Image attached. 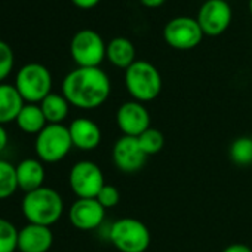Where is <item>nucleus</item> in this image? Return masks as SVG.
<instances>
[{
  "mask_svg": "<svg viewBox=\"0 0 252 252\" xmlns=\"http://www.w3.org/2000/svg\"><path fill=\"white\" fill-rule=\"evenodd\" d=\"M111 92L108 76L99 67H77L63 80V95L70 105L92 110L102 105Z\"/></svg>",
  "mask_w": 252,
  "mask_h": 252,
  "instance_id": "obj_1",
  "label": "nucleus"
},
{
  "mask_svg": "<svg viewBox=\"0 0 252 252\" xmlns=\"http://www.w3.org/2000/svg\"><path fill=\"white\" fill-rule=\"evenodd\" d=\"M21 211L30 224L51 227L61 218L64 212V202L57 190L43 186L24 194Z\"/></svg>",
  "mask_w": 252,
  "mask_h": 252,
  "instance_id": "obj_2",
  "label": "nucleus"
},
{
  "mask_svg": "<svg viewBox=\"0 0 252 252\" xmlns=\"http://www.w3.org/2000/svg\"><path fill=\"white\" fill-rule=\"evenodd\" d=\"M125 85L138 102H149L159 96L162 91V76L149 61H135L125 71Z\"/></svg>",
  "mask_w": 252,
  "mask_h": 252,
  "instance_id": "obj_3",
  "label": "nucleus"
},
{
  "mask_svg": "<svg viewBox=\"0 0 252 252\" xmlns=\"http://www.w3.org/2000/svg\"><path fill=\"white\" fill-rule=\"evenodd\" d=\"M108 239L119 252H146L150 246V230L137 218H120L108 231Z\"/></svg>",
  "mask_w": 252,
  "mask_h": 252,
  "instance_id": "obj_4",
  "label": "nucleus"
},
{
  "mask_svg": "<svg viewBox=\"0 0 252 252\" xmlns=\"http://www.w3.org/2000/svg\"><path fill=\"white\" fill-rule=\"evenodd\" d=\"M15 88L26 102L37 104L51 94L52 76L43 64L30 63L23 65L18 71Z\"/></svg>",
  "mask_w": 252,
  "mask_h": 252,
  "instance_id": "obj_5",
  "label": "nucleus"
},
{
  "mask_svg": "<svg viewBox=\"0 0 252 252\" xmlns=\"http://www.w3.org/2000/svg\"><path fill=\"white\" fill-rule=\"evenodd\" d=\"M73 149L70 131L64 125H46L45 129L36 135L34 150L37 159L45 163H57L63 160Z\"/></svg>",
  "mask_w": 252,
  "mask_h": 252,
  "instance_id": "obj_6",
  "label": "nucleus"
},
{
  "mask_svg": "<svg viewBox=\"0 0 252 252\" xmlns=\"http://www.w3.org/2000/svg\"><path fill=\"white\" fill-rule=\"evenodd\" d=\"M70 52L79 67H99L107 57V46L96 32L85 29L73 36Z\"/></svg>",
  "mask_w": 252,
  "mask_h": 252,
  "instance_id": "obj_7",
  "label": "nucleus"
},
{
  "mask_svg": "<svg viewBox=\"0 0 252 252\" xmlns=\"http://www.w3.org/2000/svg\"><path fill=\"white\" fill-rule=\"evenodd\" d=\"M68 181L77 199H95L105 186L101 168L91 160L77 162L70 171Z\"/></svg>",
  "mask_w": 252,
  "mask_h": 252,
  "instance_id": "obj_8",
  "label": "nucleus"
},
{
  "mask_svg": "<svg viewBox=\"0 0 252 252\" xmlns=\"http://www.w3.org/2000/svg\"><path fill=\"white\" fill-rule=\"evenodd\" d=\"M203 37V32L196 18L177 17L172 18L163 29L165 42L180 51H189L196 48Z\"/></svg>",
  "mask_w": 252,
  "mask_h": 252,
  "instance_id": "obj_9",
  "label": "nucleus"
},
{
  "mask_svg": "<svg viewBox=\"0 0 252 252\" xmlns=\"http://www.w3.org/2000/svg\"><path fill=\"white\" fill-rule=\"evenodd\" d=\"M233 18V12L227 0H206L197 14V23L206 36L222 34Z\"/></svg>",
  "mask_w": 252,
  "mask_h": 252,
  "instance_id": "obj_10",
  "label": "nucleus"
},
{
  "mask_svg": "<svg viewBox=\"0 0 252 252\" xmlns=\"http://www.w3.org/2000/svg\"><path fill=\"white\" fill-rule=\"evenodd\" d=\"M116 122L123 135L137 138L150 128V113L143 102L128 101L119 107Z\"/></svg>",
  "mask_w": 252,
  "mask_h": 252,
  "instance_id": "obj_11",
  "label": "nucleus"
},
{
  "mask_svg": "<svg viewBox=\"0 0 252 252\" xmlns=\"http://www.w3.org/2000/svg\"><path fill=\"white\" fill-rule=\"evenodd\" d=\"M147 160V155L143 152L135 137L123 135L113 146V162L122 172H138Z\"/></svg>",
  "mask_w": 252,
  "mask_h": 252,
  "instance_id": "obj_12",
  "label": "nucleus"
},
{
  "mask_svg": "<svg viewBox=\"0 0 252 252\" xmlns=\"http://www.w3.org/2000/svg\"><path fill=\"white\" fill-rule=\"evenodd\" d=\"M105 209L96 199H77L68 212L70 222L77 230L91 231L99 227L104 221Z\"/></svg>",
  "mask_w": 252,
  "mask_h": 252,
  "instance_id": "obj_13",
  "label": "nucleus"
},
{
  "mask_svg": "<svg viewBox=\"0 0 252 252\" xmlns=\"http://www.w3.org/2000/svg\"><path fill=\"white\" fill-rule=\"evenodd\" d=\"M54 243L51 227L39 224H27L18 233L20 252H48Z\"/></svg>",
  "mask_w": 252,
  "mask_h": 252,
  "instance_id": "obj_14",
  "label": "nucleus"
},
{
  "mask_svg": "<svg viewBox=\"0 0 252 252\" xmlns=\"http://www.w3.org/2000/svg\"><path fill=\"white\" fill-rule=\"evenodd\" d=\"M68 131L73 141V147L85 152L96 149L102 138L99 126L94 120L86 117H79L73 120L68 126Z\"/></svg>",
  "mask_w": 252,
  "mask_h": 252,
  "instance_id": "obj_15",
  "label": "nucleus"
},
{
  "mask_svg": "<svg viewBox=\"0 0 252 252\" xmlns=\"http://www.w3.org/2000/svg\"><path fill=\"white\" fill-rule=\"evenodd\" d=\"M15 168H17V181L20 190H23L24 193H30L43 187L46 174L42 160L29 158L21 160Z\"/></svg>",
  "mask_w": 252,
  "mask_h": 252,
  "instance_id": "obj_16",
  "label": "nucleus"
},
{
  "mask_svg": "<svg viewBox=\"0 0 252 252\" xmlns=\"http://www.w3.org/2000/svg\"><path fill=\"white\" fill-rule=\"evenodd\" d=\"M26 101L20 95L15 85L0 83V125L15 122Z\"/></svg>",
  "mask_w": 252,
  "mask_h": 252,
  "instance_id": "obj_17",
  "label": "nucleus"
},
{
  "mask_svg": "<svg viewBox=\"0 0 252 252\" xmlns=\"http://www.w3.org/2000/svg\"><path fill=\"white\" fill-rule=\"evenodd\" d=\"M108 61L119 68H128L135 63V46L126 37H114L107 45Z\"/></svg>",
  "mask_w": 252,
  "mask_h": 252,
  "instance_id": "obj_18",
  "label": "nucleus"
},
{
  "mask_svg": "<svg viewBox=\"0 0 252 252\" xmlns=\"http://www.w3.org/2000/svg\"><path fill=\"white\" fill-rule=\"evenodd\" d=\"M15 122L23 132L30 134V135H37L39 132H42L45 129V126L48 125L40 105L29 104V102L24 104V107L20 111Z\"/></svg>",
  "mask_w": 252,
  "mask_h": 252,
  "instance_id": "obj_19",
  "label": "nucleus"
},
{
  "mask_svg": "<svg viewBox=\"0 0 252 252\" xmlns=\"http://www.w3.org/2000/svg\"><path fill=\"white\" fill-rule=\"evenodd\" d=\"M39 105L45 114L48 125H63L70 111V102L63 94L60 95L51 92Z\"/></svg>",
  "mask_w": 252,
  "mask_h": 252,
  "instance_id": "obj_20",
  "label": "nucleus"
},
{
  "mask_svg": "<svg viewBox=\"0 0 252 252\" xmlns=\"http://www.w3.org/2000/svg\"><path fill=\"white\" fill-rule=\"evenodd\" d=\"M17 190V168L12 163L0 159V200L14 196Z\"/></svg>",
  "mask_w": 252,
  "mask_h": 252,
  "instance_id": "obj_21",
  "label": "nucleus"
},
{
  "mask_svg": "<svg viewBox=\"0 0 252 252\" xmlns=\"http://www.w3.org/2000/svg\"><path fill=\"white\" fill-rule=\"evenodd\" d=\"M230 159L237 166H248L252 163V138L240 137L233 141L230 147Z\"/></svg>",
  "mask_w": 252,
  "mask_h": 252,
  "instance_id": "obj_22",
  "label": "nucleus"
},
{
  "mask_svg": "<svg viewBox=\"0 0 252 252\" xmlns=\"http://www.w3.org/2000/svg\"><path fill=\"white\" fill-rule=\"evenodd\" d=\"M18 233L20 230L11 221L0 218V252L18 251Z\"/></svg>",
  "mask_w": 252,
  "mask_h": 252,
  "instance_id": "obj_23",
  "label": "nucleus"
},
{
  "mask_svg": "<svg viewBox=\"0 0 252 252\" xmlns=\"http://www.w3.org/2000/svg\"><path fill=\"white\" fill-rule=\"evenodd\" d=\"M143 152L147 155V156H152V155H156L159 153L163 146H165V137L163 134L159 131V129H155V128H150L147 131H144L140 137H137Z\"/></svg>",
  "mask_w": 252,
  "mask_h": 252,
  "instance_id": "obj_24",
  "label": "nucleus"
},
{
  "mask_svg": "<svg viewBox=\"0 0 252 252\" xmlns=\"http://www.w3.org/2000/svg\"><path fill=\"white\" fill-rule=\"evenodd\" d=\"M14 68V52L11 46L0 40V83H2Z\"/></svg>",
  "mask_w": 252,
  "mask_h": 252,
  "instance_id": "obj_25",
  "label": "nucleus"
},
{
  "mask_svg": "<svg viewBox=\"0 0 252 252\" xmlns=\"http://www.w3.org/2000/svg\"><path fill=\"white\" fill-rule=\"evenodd\" d=\"M95 199L99 202V205H101L104 209H110V208L117 206V203H119V200H120V193H119V190H117L114 186L105 184V186L101 189V191L98 193V196H96Z\"/></svg>",
  "mask_w": 252,
  "mask_h": 252,
  "instance_id": "obj_26",
  "label": "nucleus"
},
{
  "mask_svg": "<svg viewBox=\"0 0 252 252\" xmlns=\"http://www.w3.org/2000/svg\"><path fill=\"white\" fill-rule=\"evenodd\" d=\"M221 252H252V249L243 243H231V245L225 246Z\"/></svg>",
  "mask_w": 252,
  "mask_h": 252,
  "instance_id": "obj_27",
  "label": "nucleus"
},
{
  "mask_svg": "<svg viewBox=\"0 0 252 252\" xmlns=\"http://www.w3.org/2000/svg\"><path fill=\"white\" fill-rule=\"evenodd\" d=\"M71 2L80 9H92L99 3V0H71Z\"/></svg>",
  "mask_w": 252,
  "mask_h": 252,
  "instance_id": "obj_28",
  "label": "nucleus"
},
{
  "mask_svg": "<svg viewBox=\"0 0 252 252\" xmlns=\"http://www.w3.org/2000/svg\"><path fill=\"white\" fill-rule=\"evenodd\" d=\"M8 141H9V137H8V132L5 129V126L0 125V153H2L6 149Z\"/></svg>",
  "mask_w": 252,
  "mask_h": 252,
  "instance_id": "obj_29",
  "label": "nucleus"
},
{
  "mask_svg": "<svg viewBox=\"0 0 252 252\" xmlns=\"http://www.w3.org/2000/svg\"><path fill=\"white\" fill-rule=\"evenodd\" d=\"M140 2H141L144 6L155 9V8H159V6H162V5L166 2V0H140Z\"/></svg>",
  "mask_w": 252,
  "mask_h": 252,
  "instance_id": "obj_30",
  "label": "nucleus"
},
{
  "mask_svg": "<svg viewBox=\"0 0 252 252\" xmlns=\"http://www.w3.org/2000/svg\"><path fill=\"white\" fill-rule=\"evenodd\" d=\"M248 6H249V12H251V15H252V0H249V3H248Z\"/></svg>",
  "mask_w": 252,
  "mask_h": 252,
  "instance_id": "obj_31",
  "label": "nucleus"
}]
</instances>
